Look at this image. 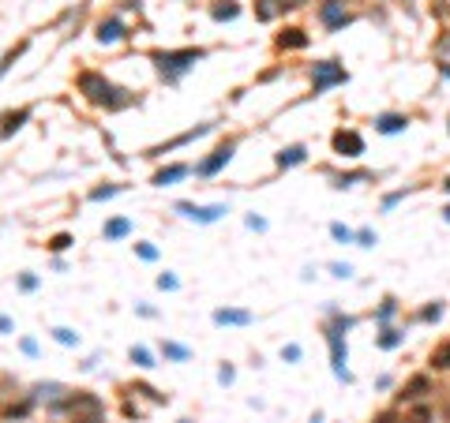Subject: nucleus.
I'll return each mask as SVG.
<instances>
[{"mask_svg": "<svg viewBox=\"0 0 450 423\" xmlns=\"http://www.w3.org/2000/svg\"><path fill=\"white\" fill-rule=\"evenodd\" d=\"M76 87H79V94L87 98L90 105H102V109H124V105H132V101H135L132 90L113 87L102 71H79Z\"/></svg>", "mask_w": 450, "mask_h": 423, "instance_id": "obj_1", "label": "nucleus"}, {"mask_svg": "<svg viewBox=\"0 0 450 423\" xmlns=\"http://www.w3.org/2000/svg\"><path fill=\"white\" fill-rule=\"evenodd\" d=\"M330 236H334L338 244H353V240H356V233H353V228H345V225H338V222L330 225Z\"/></svg>", "mask_w": 450, "mask_h": 423, "instance_id": "obj_24", "label": "nucleus"}, {"mask_svg": "<svg viewBox=\"0 0 450 423\" xmlns=\"http://www.w3.org/2000/svg\"><path fill=\"white\" fill-rule=\"evenodd\" d=\"M23 352L26 356H38V341H34V337H23Z\"/></svg>", "mask_w": 450, "mask_h": 423, "instance_id": "obj_38", "label": "nucleus"}, {"mask_svg": "<svg viewBox=\"0 0 450 423\" xmlns=\"http://www.w3.org/2000/svg\"><path fill=\"white\" fill-rule=\"evenodd\" d=\"M375 127H379L383 135H398L409 127V116H398V113H383L379 120H375Z\"/></svg>", "mask_w": 450, "mask_h": 423, "instance_id": "obj_13", "label": "nucleus"}, {"mask_svg": "<svg viewBox=\"0 0 450 423\" xmlns=\"http://www.w3.org/2000/svg\"><path fill=\"white\" fill-rule=\"evenodd\" d=\"M26 45H31V38H23L19 45H12V49H8V53H4V57H0V79H4V75H8V71H12V64H15V60H19V57H23V53H26Z\"/></svg>", "mask_w": 450, "mask_h": 423, "instance_id": "obj_17", "label": "nucleus"}, {"mask_svg": "<svg viewBox=\"0 0 450 423\" xmlns=\"http://www.w3.org/2000/svg\"><path fill=\"white\" fill-rule=\"evenodd\" d=\"M214 323H218V326H248V323H252V311L218 307V311H214Z\"/></svg>", "mask_w": 450, "mask_h": 423, "instance_id": "obj_10", "label": "nucleus"}, {"mask_svg": "<svg viewBox=\"0 0 450 423\" xmlns=\"http://www.w3.org/2000/svg\"><path fill=\"white\" fill-rule=\"evenodd\" d=\"M372 423H398V416H394V412H383V416H375Z\"/></svg>", "mask_w": 450, "mask_h": 423, "instance_id": "obj_42", "label": "nucleus"}, {"mask_svg": "<svg viewBox=\"0 0 450 423\" xmlns=\"http://www.w3.org/2000/svg\"><path fill=\"white\" fill-rule=\"evenodd\" d=\"M443 188H447V191H450V180H447V183H443Z\"/></svg>", "mask_w": 450, "mask_h": 423, "instance_id": "obj_48", "label": "nucleus"}, {"mask_svg": "<svg viewBox=\"0 0 450 423\" xmlns=\"http://www.w3.org/2000/svg\"><path fill=\"white\" fill-rule=\"evenodd\" d=\"M53 337H57L60 345H76V341H79V334H71V330H64V326L53 330Z\"/></svg>", "mask_w": 450, "mask_h": 423, "instance_id": "obj_28", "label": "nucleus"}, {"mask_svg": "<svg viewBox=\"0 0 450 423\" xmlns=\"http://www.w3.org/2000/svg\"><path fill=\"white\" fill-rule=\"evenodd\" d=\"M203 57H207L203 49H177V53H154V64H158V71L165 79H177V75H184L188 68H196Z\"/></svg>", "mask_w": 450, "mask_h": 423, "instance_id": "obj_2", "label": "nucleus"}, {"mask_svg": "<svg viewBox=\"0 0 450 423\" xmlns=\"http://www.w3.org/2000/svg\"><path fill=\"white\" fill-rule=\"evenodd\" d=\"M76 423H105L102 416H87V420H76Z\"/></svg>", "mask_w": 450, "mask_h": 423, "instance_id": "obj_44", "label": "nucleus"}, {"mask_svg": "<svg viewBox=\"0 0 450 423\" xmlns=\"http://www.w3.org/2000/svg\"><path fill=\"white\" fill-rule=\"evenodd\" d=\"M439 49H450V34H447V38H443V42H439Z\"/></svg>", "mask_w": 450, "mask_h": 423, "instance_id": "obj_45", "label": "nucleus"}, {"mask_svg": "<svg viewBox=\"0 0 450 423\" xmlns=\"http://www.w3.org/2000/svg\"><path fill=\"white\" fill-rule=\"evenodd\" d=\"M401 423H431V408H428V404H417L413 412L401 416Z\"/></svg>", "mask_w": 450, "mask_h": 423, "instance_id": "obj_22", "label": "nucleus"}, {"mask_svg": "<svg viewBox=\"0 0 450 423\" xmlns=\"http://www.w3.org/2000/svg\"><path fill=\"white\" fill-rule=\"evenodd\" d=\"M0 334H12V318H4V315H0Z\"/></svg>", "mask_w": 450, "mask_h": 423, "instance_id": "obj_43", "label": "nucleus"}, {"mask_svg": "<svg viewBox=\"0 0 450 423\" xmlns=\"http://www.w3.org/2000/svg\"><path fill=\"white\" fill-rule=\"evenodd\" d=\"M394 311H398V303H394V300H387V303H383V307H379V323H387V318L394 315Z\"/></svg>", "mask_w": 450, "mask_h": 423, "instance_id": "obj_36", "label": "nucleus"}, {"mask_svg": "<svg viewBox=\"0 0 450 423\" xmlns=\"http://www.w3.org/2000/svg\"><path fill=\"white\" fill-rule=\"evenodd\" d=\"M102 233H105V240H124V236L132 233V222H128V217H113Z\"/></svg>", "mask_w": 450, "mask_h": 423, "instance_id": "obj_19", "label": "nucleus"}, {"mask_svg": "<svg viewBox=\"0 0 450 423\" xmlns=\"http://www.w3.org/2000/svg\"><path fill=\"white\" fill-rule=\"evenodd\" d=\"M177 210L184 217H191V222H199V225H210V222H218L222 214H229V210L218 202V206H196V202H177Z\"/></svg>", "mask_w": 450, "mask_h": 423, "instance_id": "obj_7", "label": "nucleus"}, {"mask_svg": "<svg viewBox=\"0 0 450 423\" xmlns=\"http://www.w3.org/2000/svg\"><path fill=\"white\" fill-rule=\"evenodd\" d=\"M31 120V109H8V113H0V139H8L12 132H19V127Z\"/></svg>", "mask_w": 450, "mask_h": 423, "instance_id": "obj_8", "label": "nucleus"}, {"mask_svg": "<svg viewBox=\"0 0 450 423\" xmlns=\"http://www.w3.org/2000/svg\"><path fill=\"white\" fill-rule=\"evenodd\" d=\"M19 289H23V292H34V289H38V278H34V273H23V278H19Z\"/></svg>", "mask_w": 450, "mask_h": 423, "instance_id": "obj_35", "label": "nucleus"}, {"mask_svg": "<svg viewBox=\"0 0 450 423\" xmlns=\"http://www.w3.org/2000/svg\"><path fill=\"white\" fill-rule=\"evenodd\" d=\"M210 15H214L218 23H229V19H236V15H241V4H236V0H214Z\"/></svg>", "mask_w": 450, "mask_h": 423, "instance_id": "obj_16", "label": "nucleus"}, {"mask_svg": "<svg viewBox=\"0 0 450 423\" xmlns=\"http://www.w3.org/2000/svg\"><path fill=\"white\" fill-rule=\"evenodd\" d=\"M304 158H308L304 146H286V150L278 154V169H289V165H297V161H304Z\"/></svg>", "mask_w": 450, "mask_h": 423, "instance_id": "obj_20", "label": "nucleus"}, {"mask_svg": "<svg viewBox=\"0 0 450 423\" xmlns=\"http://www.w3.org/2000/svg\"><path fill=\"white\" fill-rule=\"evenodd\" d=\"M334 154H342V158H361L364 154V139L361 132H353V127H342V132H334Z\"/></svg>", "mask_w": 450, "mask_h": 423, "instance_id": "obj_6", "label": "nucleus"}, {"mask_svg": "<svg viewBox=\"0 0 450 423\" xmlns=\"http://www.w3.org/2000/svg\"><path fill=\"white\" fill-rule=\"evenodd\" d=\"M300 4H308V0H259V8H255V12H259V19H274V12H286V8H300Z\"/></svg>", "mask_w": 450, "mask_h": 423, "instance_id": "obj_14", "label": "nucleus"}, {"mask_svg": "<svg viewBox=\"0 0 450 423\" xmlns=\"http://www.w3.org/2000/svg\"><path fill=\"white\" fill-rule=\"evenodd\" d=\"M431 363H435V367H450V345H439L435 352H431Z\"/></svg>", "mask_w": 450, "mask_h": 423, "instance_id": "obj_27", "label": "nucleus"}, {"mask_svg": "<svg viewBox=\"0 0 450 423\" xmlns=\"http://www.w3.org/2000/svg\"><path fill=\"white\" fill-rule=\"evenodd\" d=\"M180 177H188V165H169V169L154 172V183H158V188H165V183H177Z\"/></svg>", "mask_w": 450, "mask_h": 423, "instance_id": "obj_18", "label": "nucleus"}, {"mask_svg": "<svg viewBox=\"0 0 450 423\" xmlns=\"http://www.w3.org/2000/svg\"><path fill=\"white\" fill-rule=\"evenodd\" d=\"M356 244H361V247H372V244H375V233H372V228H361V233H356Z\"/></svg>", "mask_w": 450, "mask_h": 423, "instance_id": "obj_34", "label": "nucleus"}, {"mask_svg": "<svg viewBox=\"0 0 450 423\" xmlns=\"http://www.w3.org/2000/svg\"><path fill=\"white\" fill-rule=\"evenodd\" d=\"M282 356H286L289 363H297L300 360V345H286V348H282Z\"/></svg>", "mask_w": 450, "mask_h": 423, "instance_id": "obj_37", "label": "nucleus"}, {"mask_svg": "<svg viewBox=\"0 0 450 423\" xmlns=\"http://www.w3.org/2000/svg\"><path fill=\"white\" fill-rule=\"evenodd\" d=\"M274 45H278V49H304V45H308V34L300 30V26H289V30L278 34V42H274Z\"/></svg>", "mask_w": 450, "mask_h": 423, "instance_id": "obj_11", "label": "nucleus"}, {"mask_svg": "<svg viewBox=\"0 0 450 423\" xmlns=\"http://www.w3.org/2000/svg\"><path fill=\"white\" fill-rule=\"evenodd\" d=\"M248 228H255V233H263V228H266V222H263V217H255V214H252V217H248Z\"/></svg>", "mask_w": 450, "mask_h": 423, "instance_id": "obj_39", "label": "nucleus"}, {"mask_svg": "<svg viewBox=\"0 0 450 423\" xmlns=\"http://www.w3.org/2000/svg\"><path fill=\"white\" fill-rule=\"evenodd\" d=\"M210 132V124H199V127H191V132H184V135H177L173 143H165V146H154L150 154H165V150H177V146H184V143H191V139H199V135H207Z\"/></svg>", "mask_w": 450, "mask_h": 423, "instance_id": "obj_15", "label": "nucleus"}, {"mask_svg": "<svg viewBox=\"0 0 450 423\" xmlns=\"http://www.w3.org/2000/svg\"><path fill=\"white\" fill-rule=\"evenodd\" d=\"M398 345H401V334H398V330H383L379 348H398Z\"/></svg>", "mask_w": 450, "mask_h": 423, "instance_id": "obj_26", "label": "nucleus"}, {"mask_svg": "<svg viewBox=\"0 0 450 423\" xmlns=\"http://www.w3.org/2000/svg\"><path fill=\"white\" fill-rule=\"evenodd\" d=\"M330 270H334V278H349V273H353V270H349V266H342V262H334Z\"/></svg>", "mask_w": 450, "mask_h": 423, "instance_id": "obj_40", "label": "nucleus"}, {"mask_svg": "<svg viewBox=\"0 0 450 423\" xmlns=\"http://www.w3.org/2000/svg\"><path fill=\"white\" fill-rule=\"evenodd\" d=\"M349 71L342 68L338 60H319L315 68H311V82H315V94H323V90L338 87V82H345Z\"/></svg>", "mask_w": 450, "mask_h": 423, "instance_id": "obj_3", "label": "nucleus"}, {"mask_svg": "<svg viewBox=\"0 0 450 423\" xmlns=\"http://www.w3.org/2000/svg\"><path fill=\"white\" fill-rule=\"evenodd\" d=\"M233 150H236V139H229V143H222V146H218V150L210 154L207 161H199V169H196V172H199V177H214L218 169H225V165L233 161Z\"/></svg>", "mask_w": 450, "mask_h": 423, "instance_id": "obj_5", "label": "nucleus"}, {"mask_svg": "<svg viewBox=\"0 0 450 423\" xmlns=\"http://www.w3.org/2000/svg\"><path fill=\"white\" fill-rule=\"evenodd\" d=\"M135 251H139V259H146V262L158 259V247H150V244H135Z\"/></svg>", "mask_w": 450, "mask_h": 423, "instance_id": "obj_30", "label": "nucleus"}, {"mask_svg": "<svg viewBox=\"0 0 450 423\" xmlns=\"http://www.w3.org/2000/svg\"><path fill=\"white\" fill-rule=\"evenodd\" d=\"M218 379H222V382L229 386V382H233V379H236V375H233V367H222V371H218Z\"/></svg>", "mask_w": 450, "mask_h": 423, "instance_id": "obj_41", "label": "nucleus"}, {"mask_svg": "<svg viewBox=\"0 0 450 423\" xmlns=\"http://www.w3.org/2000/svg\"><path fill=\"white\" fill-rule=\"evenodd\" d=\"M121 38H128V26L116 19V15H113V19L98 23V42H102V45H113V42H121Z\"/></svg>", "mask_w": 450, "mask_h": 423, "instance_id": "obj_9", "label": "nucleus"}, {"mask_svg": "<svg viewBox=\"0 0 450 423\" xmlns=\"http://www.w3.org/2000/svg\"><path fill=\"white\" fill-rule=\"evenodd\" d=\"M68 408L76 412V416H79V412H87V416H98V412H102V401L90 397V393H76V397L68 401Z\"/></svg>", "mask_w": 450, "mask_h": 423, "instance_id": "obj_12", "label": "nucleus"}, {"mask_svg": "<svg viewBox=\"0 0 450 423\" xmlns=\"http://www.w3.org/2000/svg\"><path fill=\"white\" fill-rule=\"evenodd\" d=\"M64 247H71V236L68 233H60V236H53V240H49V251H64Z\"/></svg>", "mask_w": 450, "mask_h": 423, "instance_id": "obj_29", "label": "nucleus"}, {"mask_svg": "<svg viewBox=\"0 0 450 423\" xmlns=\"http://www.w3.org/2000/svg\"><path fill=\"white\" fill-rule=\"evenodd\" d=\"M443 75H450V64H443Z\"/></svg>", "mask_w": 450, "mask_h": 423, "instance_id": "obj_46", "label": "nucleus"}, {"mask_svg": "<svg viewBox=\"0 0 450 423\" xmlns=\"http://www.w3.org/2000/svg\"><path fill=\"white\" fill-rule=\"evenodd\" d=\"M345 4H349V0H323V4H319V19H323L327 30H342V26L353 19Z\"/></svg>", "mask_w": 450, "mask_h": 423, "instance_id": "obj_4", "label": "nucleus"}, {"mask_svg": "<svg viewBox=\"0 0 450 423\" xmlns=\"http://www.w3.org/2000/svg\"><path fill=\"white\" fill-rule=\"evenodd\" d=\"M158 289H165V292H173V289H180V281L173 278V273H162V278H158Z\"/></svg>", "mask_w": 450, "mask_h": 423, "instance_id": "obj_32", "label": "nucleus"}, {"mask_svg": "<svg viewBox=\"0 0 450 423\" xmlns=\"http://www.w3.org/2000/svg\"><path fill=\"white\" fill-rule=\"evenodd\" d=\"M128 356H132V363H135V367H154V356L146 352L143 345H132V352H128Z\"/></svg>", "mask_w": 450, "mask_h": 423, "instance_id": "obj_23", "label": "nucleus"}, {"mask_svg": "<svg viewBox=\"0 0 450 423\" xmlns=\"http://www.w3.org/2000/svg\"><path fill=\"white\" fill-rule=\"evenodd\" d=\"M424 390H428V379H413V382L406 386V393H401V397L417 401V397H420V393H424Z\"/></svg>", "mask_w": 450, "mask_h": 423, "instance_id": "obj_25", "label": "nucleus"}, {"mask_svg": "<svg viewBox=\"0 0 450 423\" xmlns=\"http://www.w3.org/2000/svg\"><path fill=\"white\" fill-rule=\"evenodd\" d=\"M116 191H121V188H94V191H90V199H94V202H102V199H113Z\"/></svg>", "mask_w": 450, "mask_h": 423, "instance_id": "obj_31", "label": "nucleus"}, {"mask_svg": "<svg viewBox=\"0 0 450 423\" xmlns=\"http://www.w3.org/2000/svg\"><path fill=\"white\" fill-rule=\"evenodd\" d=\"M443 217H447V222H450V206H447V214H443Z\"/></svg>", "mask_w": 450, "mask_h": 423, "instance_id": "obj_47", "label": "nucleus"}, {"mask_svg": "<svg viewBox=\"0 0 450 423\" xmlns=\"http://www.w3.org/2000/svg\"><path fill=\"white\" fill-rule=\"evenodd\" d=\"M162 352H165V360H177V363H184L188 360V348L184 345H177V341H162Z\"/></svg>", "mask_w": 450, "mask_h": 423, "instance_id": "obj_21", "label": "nucleus"}, {"mask_svg": "<svg viewBox=\"0 0 450 423\" xmlns=\"http://www.w3.org/2000/svg\"><path fill=\"white\" fill-rule=\"evenodd\" d=\"M439 315H443V303H431V307L420 311V318H424V323H431V318H439Z\"/></svg>", "mask_w": 450, "mask_h": 423, "instance_id": "obj_33", "label": "nucleus"}]
</instances>
